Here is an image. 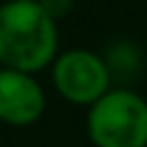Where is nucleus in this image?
<instances>
[{
	"label": "nucleus",
	"mask_w": 147,
	"mask_h": 147,
	"mask_svg": "<svg viewBox=\"0 0 147 147\" xmlns=\"http://www.w3.org/2000/svg\"><path fill=\"white\" fill-rule=\"evenodd\" d=\"M39 7L53 18V21H60L64 16H69V11L74 9L76 0H37Z\"/></svg>",
	"instance_id": "5"
},
{
	"label": "nucleus",
	"mask_w": 147,
	"mask_h": 147,
	"mask_svg": "<svg viewBox=\"0 0 147 147\" xmlns=\"http://www.w3.org/2000/svg\"><path fill=\"white\" fill-rule=\"evenodd\" d=\"M46 110V92L34 74L0 67V122L14 129L32 126Z\"/></svg>",
	"instance_id": "4"
},
{
	"label": "nucleus",
	"mask_w": 147,
	"mask_h": 147,
	"mask_svg": "<svg viewBox=\"0 0 147 147\" xmlns=\"http://www.w3.org/2000/svg\"><path fill=\"white\" fill-rule=\"evenodd\" d=\"M85 131L94 147H147V99L126 87L108 90L87 108Z\"/></svg>",
	"instance_id": "2"
},
{
	"label": "nucleus",
	"mask_w": 147,
	"mask_h": 147,
	"mask_svg": "<svg viewBox=\"0 0 147 147\" xmlns=\"http://www.w3.org/2000/svg\"><path fill=\"white\" fill-rule=\"evenodd\" d=\"M55 92L71 106H94L110 87V64L90 48H67L51 64Z\"/></svg>",
	"instance_id": "3"
},
{
	"label": "nucleus",
	"mask_w": 147,
	"mask_h": 147,
	"mask_svg": "<svg viewBox=\"0 0 147 147\" xmlns=\"http://www.w3.org/2000/svg\"><path fill=\"white\" fill-rule=\"evenodd\" d=\"M57 21L37 0H9L0 5V67L39 74L51 69L60 53Z\"/></svg>",
	"instance_id": "1"
},
{
	"label": "nucleus",
	"mask_w": 147,
	"mask_h": 147,
	"mask_svg": "<svg viewBox=\"0 0 147 147\" xmlns=\"http://www.w3.org/2000/svg\"><path fill=\"white\" fill-rule=\"evenodd\" d=\"M2 2H9V0H2Z\"/></svg>",
	"instance_id": "6"
}]
</instances>
